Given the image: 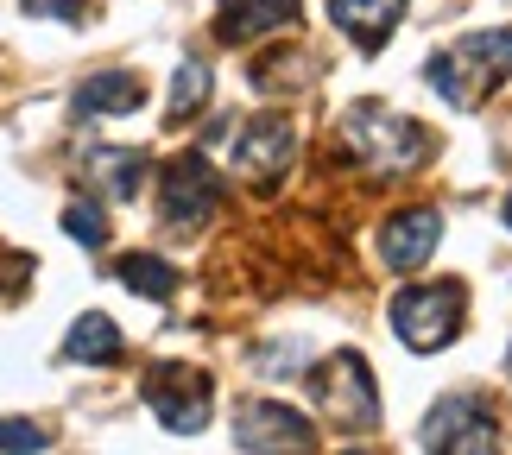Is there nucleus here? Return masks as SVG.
Segmentation results:
<instances>
[{"label":"nucleus","instance_id":"4be33fe9","mask_svg":"<svg viewBox=\"0 0 512 455\" xmlns=\"http://www.w3.org/2000/svg\"><path fill=\"white\" fill-rule=\"evenodd\" d=\"M348 455H373V449H348Z\"/></svg>","mask_w":512,"mask_h":455},{"label":"nucleus","instance_id":"9b49d317","mask_svg":"<svg viewBox=\"0 0 512 455\" xmlns=\"http://www.w3.org/2000/svg\"><path fill=\"white\" fill-rule=\"evenodd\" d=\"M298 26V0H222V38L228 45H253V38L291 32Z\"/></svg>","mask_w":512,"mask_h":455},{"label":"nucleus","instance_id":"dca6fc26","mask_svg":"<svg viewBox=\"0 0 512 455\" xmlns=\"http://www.w3.org/2000/svg\"><path fill=\"white\" fill-rule=\"evenodd\" d=\"M89 171L102 177V190L108 196H127L140 190V177H146V152H89Z\"/></svg>","mask_w":512,"mask_h":455},{"label":"nucleus","instance_id":"412c9836","mask_svg":"<svg viewBox=\"0 0 512 455\" xmlns=\"http://www.w3.org/2000/svg\"><path fill=\"white\" fill-rule=\"evenodd\" d=\"M506 228H512V196H506Z\"/></svg>","mask_w":512,"mask_h":455},{"label":"nucleus","instance_id":"9d476101","mask_svg":"<svg viewBox=\"0 0 512 455\" xmlns=\"http://www.w3.org/2000/svg\"><path fill=\"white\" fill-rule=\"evenodd\" d=\"M291 158H298V133L285 121H253L234 140V171L241 177H285Z\"/></svg>","mask_w":512,"mask_h":455},{"label":"nucleus","instance_id":"6e6552de","mask_svg":"<svg viewBox=\"0 0 512 455\" xmlns=\"http://www.w3.org/2000/svg\"><path fill=\"white\" fill-rule=\"evenodd\" d=\"M234 443L247 455H310L317 449V430H310L304 411H291L279 399H253L234 411Z\"/></svg>","mask_w":512,"mask_h":455},{"label":"nucleus","instance_id":"1a4fd4ad","mask_svg":"<svg viewBox=\"0 0 512 455\" xmlns=\"http://www.w3.org/2000/svg\"><path fill=\"white\" fill-rule=\"evenodd\" d=\"M437 241H443V215L437 209H405L380 228V260L392 272H418L430 253H437Z\"/></svg>","mask_w":512,"mask_h":455},{"label":"nucleus","instance_id":"aec40b11","mask_svg":"<svg viewBox=\"0 0 512 455\" xmlns=\"http://www.w3.org/2000/svg\"><path fill=\"white\" fill-rule=\"evenodd\" d=\"M19 7H26L32 19H64V26H83V19H89L83 0H19Z\"/></svg>","mask_w":512,"mask_h":455},{"label":"nucleus","instance_id":"0eeeda50","mask_svg":"<svg viewBox=\"0 0 512 455\" xmlns=\"http://www.w3.org/2000/svg\"><path fill=\"white\" fill-rule=\"evenodd\" d=\"M146 405L159 411L165 430H177V437H196V430L209 424V411H215V386H209L196 367L165 361V367L146 373Z\"/></svg>","mask_w":512,"mask_h":455},{"label":"nucleus","instance_id":"6ab92c4d","mask_svg":"<svg viewBox=\"0 0 512 455\" xmlns=\"http://www.w3.org/2000/svg\"><path fill=\"white\" fill-rule=\"evenodd\" d=\"M64 234H70V241H83V247H102L108 241V222H102V209H95V203H70L64 209Z\"/></svg>","mask_w":512,"mask_h":455},{"label":"nucleus","instance_id":"7ed1b4c3","mask_svg":"<svg viewBox=\"0 0 512 455\" xmlns=\"http://www.w3.org/2000/svg\"><path fill=\"white\" fill-rule=\"evenodd\" d=\"M310 392H317L323 418L336 430H348V437H367V430L380 424V392H373V373H367V361L354 348L329 354L317 367V380H310Z\"/></svg>","mask_w":512,"mask_h":455},{"label":"nucleus","instance_id":"20e7f679","mask_svg":"<svg viewBox=\"0 0 512 455\" xmlns=\"http://www.w3.org/2000/svg\"><path fill=\"white\" fill-rule=\"evenodd\" d=\"M462 310H468V291L456 279H443V285H411L392 298V329H399V342L405 348H449L456 342V329H462Z\"/></svg>","mask_w":512,"mask_h":455},{"label":"nucleus","instance_id":"ddd939ff","mask_svg":"<svg viewBox=\"0 0 512 455\" xmlns=\"http://www.w3.org/2000/svg\"><path fill=\"white\" fill-rule=\"evenodd\" d=\"M146 102V83L133 70H102V76H89L83 89H76V108L83 114H133Z\"/></svg>","mask_w":512,"mask_h":455},{"label":"nucleus","instance_id":"f03ea898","mask_svg":"<svg viewBox=\"0 0 512 455\" xmlns=\"http://www.w3.org/2000/svg\"><path fill=\"white\" fill-rule=\"evenodd\" d=\"M342 140L367 158L373 171L399 177V171H418L430 158V133L418 121H405V114H386L380 102H354L342 114Z\"/></svg>","mask_w":512,"mask_h":455},{"label":"nucleus","instance_id":"39448f33","mask_svg":"<svg viewBox=\"0 0 512 455\" xmlns=\"http://www.w3.org/2000/svg\"><path fill=\"white\" fill-rule=\"evenodd\" d=\"M215 209H222V177L209 171L203 152H177L171 165L159 171V215H165V228H177V234L209 228Z\"/></svg>","mask_w":512,"mask_h":455},{"label":"nucleus","instance_id":"f3484780","mask_svg":"<svg viewBox=\"0 0 512 455\" xmlns=\"http://www.w3.org/2000/svg\"><path fill=\"white\" fill-rule=\"evenodd\" d=\"M203 102H209V70L203 64H177V76H171V121H190Z\"/></svg>","mask_w":512,"mask_h":455},{"label":"nucleus","instance_id":"2eb2a0df","mask_svg":"<svg viewBox=\"0 0 512 455\" xmlns=\"http://www.w3.org/2000/svg\"><path fill=\"white\" fill-rule=\"evenodd\" d=\"M114 279H121L127 291H140V298H152V304H165L177 291V266L159 260V253H127V260L114 266Z\"/></svg>","mask_w":512,"mask_h":455},{"label":"nucleus","instance_id":"a211bd4d","mask_svg":"<svg viewBox=\"0 0 512 455\" xmlns=\"http://www.w3.org/2000/svg\"><path fill=\"white\" fill-rule=\"evenodd\" d=\"M38 449H51V437L32 418H0V455H38Z\"/></svg>","mask_w":512,"mask_h":455},{"label":"nucleus","instance_id":"4468645a","mask_svg":"<svg viewBox=\"0 0 512 455\" xmlns=\"http://www.w3.org/2000/svg\"><path fill=\"white\" fill-rule=\"evenodd\" d=\"M64 354L83 367H108V361H121V329L108 316H76L70 335H64Z\"/></svg>","mask_w":512,"mask_h":455},{"label":"nucleus","instance_id":"f8f14e48","mask_svg":"<svg viewBox=\"0 0 512 455\" xmlns=\"http://www.w3.org/2000/svg\"><path fill=\"white\" fill-rule=\"evenodd\" d=\"M329 13H336V26H342L361 51H380L386 38L399 32L405 0H329Z\"/></svg>","mask_w":512,"mask_h":455},{"label":"nucleus","instance_id":"423d86ee","mask_svg":"<svg viewBox=\"0 0 512 455\" xmlns=\"http://www.w3.org/2000/svg\"><path fill=\"white\" fill-rule=\"evenodd\" d=\"M424 455H500L494 411L481 392H449L424 418Z\"/></svg>","mask_w":512,"mask_h":455},{"label":"nucleus","instance_id":"f257e3e1","mask_svg":"<svg viewBox=\"0 0 512 455\" xmlns=\"http://www.w3.org/2000/svg\"><path fill=\"white\" fill-rule=\"evenodd\" d=\"M424 76L449 108H475L512 76V32H468L449 51L430 57Z\"/></svg>","mask_w":512,"mask_h":455}]
</instances>
